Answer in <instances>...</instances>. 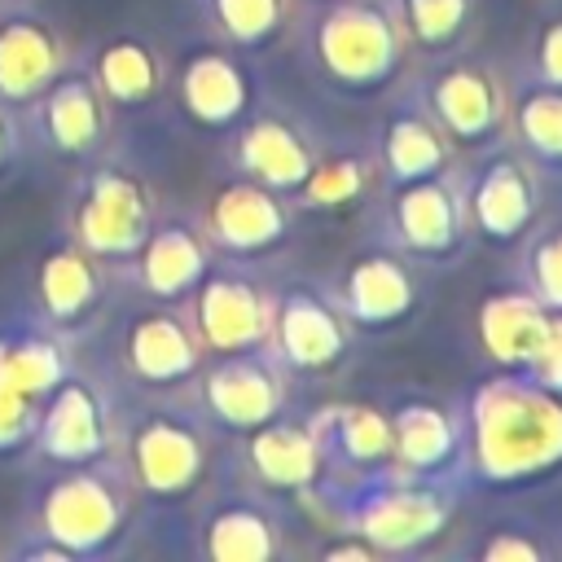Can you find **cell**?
Returning <instances> with one entry per match:
<instances>
[{
  "mask_svg": "<svg viewBox=\"0 0 562 562\" xmlns=\"http://www.w3.org/2000/svg\"><path fill=\"white\" fill-rule=\"evenodd\" d=\"M461 492H531L562 479V395L527 373L492 369L457 400Z\"/></svg>",
  "mask_w": 562,
  "mask_h": 562,
  "instance_id": "6da1fadb",
  "label": "cell"
},
{
  "mask_svg": "<svg viewBox=\"0 0 562 562\" xmlns=\"http://www.w3.org/2000/svg\"><path fill=\"white\" fill-rule=\"evenodd\" d=\"M307 505L325 522L360 531L382 558L426 553L461 509V483L422 479L400 465L369 474H321L307 492Z\"/></svg>",
  "mask_w": 562,
  "mask_h": 562,
  "instance_id": "7a4b0ae2",
  "label": "cell"
},
{
  "mask_svg": "<svg viewBox=\"0 0 562 562\" xmlns=\"http://www.w3.org/2000/svg\"><path fill=\"white\" fill-rule=\"evenodd\" d=\"M136 509L140 496L114 457L88 465H53L31 496V514H26L31 540L18 544L13 553L44 562L110 558L123 549Z\"/></svg>",
  "mask_w": 562,
  "mask_h": 562,
  "instance_id": "3957f363",
  "label": "cell"
},
{
  "mask_svg": "<svg viewBox=\"0 0 562 562\" xmlns=\"http://www.w3.org/2000/svg\"><path fill=\"white\" fill-rule=\"evenodd\" d=\"M299 57L338 97H382L408 75V31L395 0H312L299 18Z\"/></svg>",
  "mask_w": 562,
  "mask_h": 562,
  "instance_id": "277c9868",
  "label": "cell"
},
{
  "mask_svg": "<svg viewBox=\"0 0 562 562\" xmlns=\"http://www.w3.org/2000/svg\"><path fill=\"white\" fill-rule=\"evenodd\" d=\"M215 430L211 422L189 404L154 400L132 413L119 408V439L114 461L123 465L127 483L140 501L180 505L193 501L215 470Z\"/></svg>",
  "mask_w": 562,
  "mask_h": 562,
  "instance_id": "5b68a950",
  "label": "cell"
},
{
  "mask_svg": "<svg viewBox=\"0 0 562 562\" xmlns=\"http://www.w3.org/2000/svg\"><path fill=\"white\" fill-rule=\"evenodd\" d=\"M158 215H162V202L154 180L132 162L97 154L83 162V171L70 184L66 237L83 246L92 259H101L105 268H123L140 250Z\"/></svg>",
  "mask_w": 562,
  "mask_h": 562,
  "instance_id": "8992f818",
  "label": "cell"
},
{
  "mask_svg": "<svg viewBox=\"0 0 562 562\" xmlns=\"http://www.w3.org/2000/svg\"><path fill=\"white\" fill-rule=\"evenodd\" d=\"M364 233L386 241L391 250H400L404 259H413L426 272L452 268L474 246L470 224H465L457 167L426 176V180L378 189L369 220H364Z\"/></svg>",
  "mask_w": 562,
  "mask_h": 562,
  "instance_id": "52a82bcc",
  "label": "cell"
},
{
  "mask_svg": "<svg viewBox=\"0 0 562 562\" xmlns=\"http://www.w3.org/2000/svg\"><path fill=\"white\" fill-rule=\"evenodd\" d=\"M404 88L426 105L457 154L505 140V79L492 61L452 48L430 57V66L417 75H404Z\"/></svg>",
  "mask_w": 562,
  "mask_h": 562,
  "instance_id": "ba28073f",
  "label": "cell"
},
{
  "mask_svg": "<svg viewBox=\"0 0 562 562\" xmlns=\"http://www.w3.org/2000/svg\"><path fill=\"white\" fill-rule=\"evenodd\" d=\"M268 351L294 382L334 378L356 351V329L347 325L329 285L312 277H285L272 285Z\"/></svg>",
  "mask_w": 562,
  "mask_h": 562,
  "instance_id": "9c48e42d",
  "label": "cell"
},
{
  "mask_svg": "<svg viewBox=\"0 0 562 562\" xmlns=\"http://www.w3.org/2000/svg\"><path fill=\"white\" fill-rule=\"evenodd\" d=\"M457 180L474 246L514 250L540 215V171L509 140H496L487 149L461 154Z\"/></svg>",
  "mask_w": 562,
  "mask_h": 562,
  "instance_id": "30bf717a",
  "label": "cell"
},
{
  "mask_svg": "<svg viewBox=\"0 0 562 562\" xmlns=\"http://www.w3.org/2000/svg\"><path fill=\"white\" fill-rule=\"evenodd\" d=\"M334 303L342 307L356 334H395L413 325L426 307V268L391 250L386 241L369 237L342 255L338 272L325 281Z\"/></svg>",
  "mask_w": 562,
  "mask_h": 562,
  "instance_id": "8fae6325",
  "label": "cell"
},
{
  "mask_svg": "<svg viewBox=\"0 0 562 562\" xmlns=\"http://www.w3.org/2000/svg\"><path fill=\"white\" fill-rule=\"evenodd\" d=\"M193 514V553L206 562H272L290 553L285 501L255 487L250 479H233L198 492Z\"/></svg>",
  "mask_w": 562,
  "mask_h": 562,
  "instance_id": "7c38bea8",
  "label": "cell"
},
{
  "mask_svg": "<svg viewBox=\"0 0 562 562\" xmlns=\"http://www.w3.org/2000/svg\"><path fill=\"white\" fill-rule=\"evenodd\" d=\"M290 386L294 378L281 369V360L268 347L220 351V356H206L193 378V408L211 422L215 435L237 439L272 422L277 413H285Z\"/></svg>",
  "mask_w": 562,
  "mask_h": 562,
  "instance_id": "4fadbf2b",
  "label": "cell"
},
{
  "mask_svg": "<svg viewBox=\"0 0 562 562\" xmlns=\"http://www.w3.org/2000/svg\"><path fill=\"white\" fill-rule=\"evenodd\" d=\"M206 351L184 316V303H149L127 312L114 329V369L123 382L149 395H176L193 386Z\"/></svg>",
  "mask_w": 562,
  "mask_h": 562,
  "instance_id": "5bb4252c",
  "label": "cell"
},
{
  "mask_svg": "<svg viewBox=\"0 0 562 562\" xmlns=\"http://www.w3.org/2000/svg\"><path fill=\"white\" fill-rule=\"evenodd\" d=\"M184 316L202 342L206 356L220 351H246L268 347L272 325V285L263 281L259 263L220 259L206 268V277L184 299Z\"/></svg>",
  "mask_w": 562,
  "mask_h": 562,
  "instance_id": "9a60e30c",
  "label": "cell"
},
{
  "mask_svg": "<svg viewBox=\"0 0 562 562\" xmlns=\"http://www.w3.org/2000/svg\"><path fill=\"white\" fill-rule=\"evenodd\" d=\"M114 439H119V404H114L110 386L75 364L40 400L31 457H40L48 470L53 465H88V461L114 457Z\"/></svg>",
  "mask_w": 562,
  "mask_h": 562,
  "instance_id": "2e32d148",
  "label": "cell"
},
{
  "mask_svg": "<svg viewBox=\"0 0 562 562\" xmlns=\"http://www.w3.org/2000/svg\"><path fill=\"white\" fill-rule=\"evenodd\" d=\"M198 224L220 259H241V263H263L268 255L285 250L299 224L294 198L228 171L202 202Z\"/></svg>",
  "mask_w": 562,
  "mask_h": 562,
  "instance_id": "e0dca14e",
  "label": "cell"
},
{
  "mask_svg": "<svg viewBox=\"0 0 562 562\" xmlns=\"http://www.w3.org/2000/svg\"><path fill=\"white\" fill-rule=\"evenodd\" d=\"M167 92H171V101L189 127L224 136L255 105V75H250L246 53L206 35L176 57Z\"/></svg>",
  "mask_w": 562,
  "mask_h": 562,
  "instance_id": "ac0fdd59",
  "label": "cell"
},
{
  "mask_svg": "<svg viewBox=\"0 0 562 562\" xmlns=\"http://www.w3.org/2000/svg\"><path fill=\"white\" fill-rule=\"evenodd\" d=\"M22 123L26 136L40 140V149H48L61 162H88L97 154H105L110 127H114V110L101 97V88L92 83L83 61H70L31 105H22Z\"/></svg>",
  "mask_w": 562,
  "mask_h": 562,
  "instance_id": "d6986e66",
  "label": "cell"
},
{
  "mask_svg": "<svg viewBox=\"0 0 562 562\" xmlns=\"http://www.w3.org/2000/svg\"><path fill=\"white\" fill-rule=\"evenodd\" d=\"M224 136H228V145H224L228 171L250 176V180L285 193V198H294L303 189V180H307V171L325 145L303 119H294L281 105H259V101Z\"/></svg>",
  "mask_w": 562,
  "mask_h": 562,
  "instance_id": "ffe728a7",
  "label": "cell"
},
{
  "mask_svg": "<svg viewBox=\"0 0 562 562\" xmlns=\"http://www.w3.org/2000/svg\"><path fill=\"white\" fill-rule=\"evenodd\" d=\"M35 316L44 325H53L66 338H83L110 299V268L101 259H92L83 246H75L66 233L57 241L44 246V255L35 259Z\"/></svg>",
  "mask_w": 562,
  "mask_h": 562,
  "instance_id": "44dd1931",
  "label": "cell"
},
{
  "mask_svg": "<svg viewBox=\"0 0 562 562\" xmlns=\"http://www.w3.org/2000/svg\"><path fill=\"white\" fill-rule=\"evenodd\" d=\"M369 149H373V167H378V189L426 180V176L452 171L461 162L452 140L439 132V123L426 114V105L404 88V79L391 88V101L378 119Z\"/></svg>",
  "mask_w": 562,
  "mask_h": 562,
  "instance_id": "7402d4cb",
  "label": "cell"
},
{
  "mask_svg": "<svg viewBox=\"0 0 562 562\" xmlns=\"http://www.w3.org/2000/svg\"><path fill=\"white\" fill-rule=\"evenodd\" d=\"M215 263V250L198 224V215H180V211H162L158 224L149 228V237L140 241V250L123 263L132 290L149 303H184L193 294V285L206 277V268Z\"/></svg>",
  "mask_w": 562,
  "mask_h": 562,
  "instance_id": "603a6c76",
  "label": "cell"
},
{
  "mask_svg": "<svg viewBox=\"0 0 562 562\" xmlns=\"http://www.w3.org/2000/svg\"><path fill=\"white\" fill-rule=\"evenodd\" d=\"M237 474L250 479L255 487L281 496L285 505L307 501V492L325 474V461H321V448H316L307 417H294L285 408L272 422L237 435Z\"/></svg>",
  "mask_w": 562,
  "mask_h": 562,
  "instance_id": "cb8c5ba5",
  "label": "cell"
},
{
  "mask_svg": "<svg viewBox=\"0 0 562 562\" xmlns=\"http://www.w3.org/2000/svg\"><path fill=\"white\" fill-rule=\"evenodd\" d=\"M83 66L114 114H145L167 97L171 61L145 31H110L88 53Z\"/></svg>",
  "mask_w": 562,
  "mask_h": 562,
  "instance_id": "d4e9b609",
  "label": "cell"
},
{
  "mask_svg": "<svg viewBox=\"0 0 562 562\" xmlns=\"http://www.w3.org/2000/svg\"><path fill=\"white\" fill-rule=\"evenodd\" d=\"M66 35L35 9H0V101L31 105L66 66Z\"/></svg>",
  "mask_w": 562,
  "mask_h": 562,
  "instance_id": "484cf974",
  "label": "cell"
},
{
  "mask_svg": "<svg viewBox=\"0 0 562 562\" xmlns=\"http://www.w3.org/2000/svg\"><path fill=\"white\" fill-rule=\"evenodd\" d=\"M307 426L316 435L321 461L329 474H369L395 465L391 443V417L382 404L369 400H334L307 413Z\"/></svg>",
  "mask_w": 562,
  "mask_h": 562,
  "instance_id": "4316f807",
  "label": "cell"
},
{
  "mask_svg": "<svg viewBox=\"0 0 562 562\" xmlns=\"http://www.w3.org/2000/svg\"><path fill=\"white\" fill-rule=\"evenodd\" d=\"M395 465L422 479H452L461 461V422L448 400L435 395H395L386 404Z\"/></svg>",
  "mask_w": 562,
  "mask_h": 562,
  "instance_id": "83f0119b",
  "label": "cell"
},
{
  "mask_svg": "<svg viewBox=\"0 0 562 562\" xmlns=\"http://www.w3.org/2000/svg\"><path fill=\"white\" fill-rule=\"evenodd\" d=\"M549 321H553V312L544 303H536L518 281L487 290L474 307L479 347H483L487 364L505 369V373H527L531 369V360L544 347Z\"/></svg>",
  "mask_w": 562,
  "mask_h": 562,
  "instance_id": "f1b7e54d",
  "label": "cell"
},
{
  "mask_svg": "<svg viewBox=\"0 0 562 562\" xmlns=\"http://www.w3.org/2000/svg\"><path fill=\"white\" fill-rule=\"evenodd\" d=\"M75 338L57 334L40 316L0 325V386L22 400H44L75 369Z\"/></svg>",
  "mask_w": 562,
  "mask_h": 562,
  "instance_id": "f546056e",
  "label": "cell"
},
{
  "mask_svg": "<svg viewBox=\"0 0 562 562\" xmlns=\"http://www.w3.org/2000/svg\"><path fill=\"white\" fill-rule=\"evenodd\" d=\"M505 140L540 176H562V88L514 70L505 79Z\"/></svg>",
  "mask_w": 562,
  "mask_h": 562,
  "instance_id": "4dcf8cb0",
  "label": "cell"
},
{
  "mask_svg": "<svg viewBox=\"0 0 562 562\" xmlns=\"http://www.w3.org/2000/svg\"><path fill=\"white\" fill-rule=\"evenodd\" d=\"M373 189H378V167H373L369 145H356V149L321 145L303 189L294 193V206H299V215H338L347 206H360Z\"/></svg>",
  "mask_w": 562,
  "mask_h": 562,
  "instance_id": "1f68e13d",
  "label": "cell"
},
{
  "mask_svg": "<svg viewBox=\"0 0 562 562\" xmlns=\"http://www.w3.org/2000/svg\"><path fill=\"white\" fill-rule=\"evenodd\" d=\"M202 26L237 48V53H263L272 48L299 18V0H198Z\"/></svg>",
  "mask_w": 562,
  "mask_h": 562,
  "instance_id": "d6a6232c",
  "label": "cell"
},
{
  "mask_svg": "<svg viewBox=\"0 0 562 562\" xmlns=\"http://www.w3.org/2000/svg\"><path fill=\"white\" fill-rule=\"evenodd\" d=\"M514 281L549 312H562V211L536 215V224L518 237Z\"/></svg>",
  "mask_w": 562,
  "mask_h": 562,
  "instance_id": "836d02e7",
  "label": "cell"
},
{
  "mask_svg": "<svg viewBox=\"0 0 562 562\" xmlns=\"http://www.w3.org/2000/svg\"><path fill=\"white\" fill-rule=\"evenodd\" d=\"M395 4H400L408 44L422 57H443L461 48L474 22V9H479V0H395Z\"/></svg>",
  "mask_w": 562,
  "mask_h": 562,
  "instance_id": "e575fe53",
  "label": "cell"
},
{
  "mask_svg": "<svg viewBox=\"0 0 562 562\" xmlns=\"http://www.w3.org/2000/svg\"><path fill=\"white\" fill-rule=\"evenodd\" d=\"M479 562H549L562 553V544H553L540 527H522V522H501V527H487L474 549H470Z\"/></svg>",
  "mask_w": 562,
  "mask_h": 562,
  "instance_id": "d590c367",
  "label": "cell"
},
{
  "mask_svg": "<svg viewBox=\"0 0 562 562\" xmlns=\"http://www.w3.org/2000/svg\"><path fill=\"white\" fill-rule=\"evenodd\" d=\"M518 70H527V75L540 79V83L562 88V4L549 9V13L536 22V31H531V40H527V48H522Z\"/></svg>",
  "mask_w": 562,
  "mask_h": 562,
  "instance_id": "8d00e7d4",
  "label": "cell"
},
{
  "mask_svg": "<svg viewBox=\"0 0 562 562\" xmlns=\"http://www.w3.org/2000/svg\"><path fill=\"white\" fill-rule=\"evenodd\" d=\"M35 417H40V404L35 400H22V395H13V391L0 386V461L31 457Z\"/></svg>",
  "mask_w": 562,
  "mask_h": 562,
  "instance_id": "74e56055",
  "label": "cell"
},
{
  "mask_svg": "<svg viewBox=\"0 0 562 562\" xmlns=\"http://www.w3.org/2000/svg\"><path fill=\"white\" fill-rule=\"evenodd\" d=\"M312 553H316V558H329V562H378V558H382L360 531H351V527H342V522H329L325 536L312 540Z\"/></svg>",
  "mask_w": 562,
  "mask_h": 562,
  "instance_id": "f35d334b",
  "label": "cell"
},
{
  "mask_svg": "<svg viewBox=\"0 0 562 562\" xmlns=\"http://www.w3.org/2000/svg\"><path fill=\"white\" fill-rule=\"evenodd\" d=\"M26 158V123L22 110L0 101V180H9Z\"/></svg>",
  "mask_w": 562,
  "mask_h": 562,
  "instance_id": "ab89813d",
  "label": "cell"
},
{
  "mask_svg": "<svg viewBox=\"0 0 562 562\" xmlns=\"http://www.w3.org/2000/svg\"><path fill=\"white\" fill-rule=\"evenodd\" d=\"M527 378H536L540 386H549V391L562 395V312H553L549 334H544V347H540V356L531 360Z\"/></svg>",
  "mask_w": 562,
  "mask_h": 562,
  "instance_id": "60d3db41",
  "label": "cell"
},
{
  "mask_svg": "<svg viewBox=\"0 0 562 562\" xmlns=\"http://www.w3.org/2000/svg\"><path fill=\"white\" fill-rule=\"evenodd\" d=\"M299 4H312V0H299Z\"/></svg>",
  "mask_w": 562,
  "mask_h": 562,
  "instance_id": "b9f144b4",
  "label": "cell"
}]
</instances>
